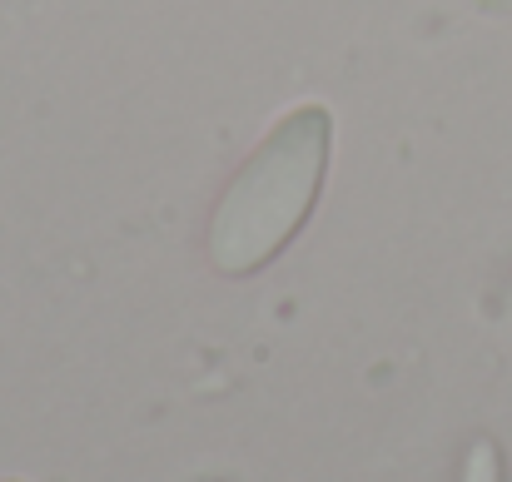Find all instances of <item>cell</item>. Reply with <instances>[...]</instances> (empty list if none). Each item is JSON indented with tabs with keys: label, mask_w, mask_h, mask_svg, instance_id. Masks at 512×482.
I'll list each match as a JSON object with an SVG mask.
<instances>
[{
	"label": "cell",
	"mask_w": 512,
	"mask_h": 482,
	"mask_svg": "<svg viewBox=\"0 0 512 482\" xmlns=\"http://www.w3.org/2000/svg\"><path fill=\"white\" fill-rule=\"evenodd\" d=\"M329 155L334 115L324 105L289 110L254 145V155L234 169L204 224V254L214 274L254 279L304 234L329 184Z\"/></svg>",
	"instance_id": "6da1fadb"
},
{
	"label": "cell",
	"mask_w": 512,
	"mask_h": 482,
	"mask_svg": "<svg viewBox=\"0 0 512 482\" xmlns=\"http://www.w3.org/2000/svg\"><path fill=\"white\" fill-rule=\"evenodd\" d=\"M483 10H498V15H512V0H478Z\"/></svg>",
	"instance_id": "7a4b0ae2"
}]
</instances>
